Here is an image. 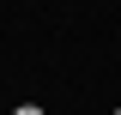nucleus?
I'll return each mask as SVG.
<instances>
[{
  "mask_svg": "<svg viewBox=\"0 0 121 115\" xmlns=\"http://www.w3.org/2000/svg\"><path fill=\"white\" fill-rule=\"evenodd\" d=\"M12 115H43V103H18V109H12Z\"/></svg>",
  "mask_w": 121,
  "mask_h": 115,
  "instance_id": "nucleus-1",
  "label": "nucleus"
},
{
  "mask_svg": "<svg viewBox=\"0 0 121 115\" xmlns=\"http://www.w3.org/2000/svg\"><path fill=\"white\" fill-rule=\"evenodd\" d=\"M115 115H121V109H115Z\"/></svg>",
  "mask_w": 121,
  "mask_h": 115,
  "instance_id": "nucleus-2",
  "label": "nucleus"
}]
</instances>
